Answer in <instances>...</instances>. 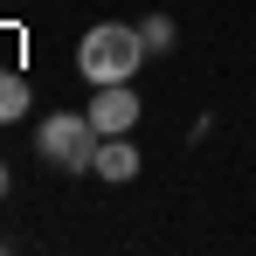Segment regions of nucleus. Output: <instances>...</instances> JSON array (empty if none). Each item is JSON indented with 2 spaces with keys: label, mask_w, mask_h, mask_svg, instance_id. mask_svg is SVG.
Here are the masks:
<instances>
[{
  "label": "nucleus",
  "mask_w": 256,
  "mask_h": 256,
  "mask_svg": "<svg viewBox=\"0 0 256 256\" xmlns=\"http://www.w3.org/2000/svg\"><path fill=\"white\" fill-rule=\"evenodd\" d=\"M138 62H146V35L125 28V21H97V28H84V42H76L84 84H132Z\"/></svg>",
  "instance_id": "obj_1"
},
{
  "label": "nucleus",
  "mask_w": 256,
  "mask_h": 256,
  "mask_svg": "<svg viewBox=\"0 0 256 256\" xmlns=\"http://www.w3.org/2000/svg\"><path fill=\"white\" fill-rule=\"evenodd\" d=\"M35 152H42L56 173H90V160H97V125H90V111H56V118H42Z\"/></svg>",
  "instance_id": "obj_2"
},
{
  "label": "nucleus",
  "mask_w": 256,
  "mask_h": 256,
  "mask_svg": "<svg viewBox=\"0 0 256 256\" xmlns=\"http://www.w3.org/2000/svg\"><path fill=\"white\" fill-rule=\"evenodd\" d=\"M90 125H97V138L132 132V125H138V90H132V84H97V97H90Z\"/></svg>",
  "instance_id": "obj_3"
},
{
  "label": "nucleus",
  "mask_w": 256,
  "mask_h": 256,
  "mask_svg": "<svg viewBox=\"0 0 256 256\" xmlns=\"http://www.w3.org/2000/svg\"><path fill=\"white\" fill-rule=\"evenodd\" d=\"M97 180H111V187H125L138 180V146H132V132H111V138H97V160H90Z\"/></svg>",
  "instance_id": "obj_4"
},
{
  "label": "nucleus",
  "mask_w": 256,
  "mask_h": 256,
  "mask_svg": "<svg viewBox=\"0 0 256 256\" xmlns=\"http://www.w3.org/2000/svg\"><path fill=\"white\" fill-rule=\"evenodd\" d=\"M14 118H28V84L14 70H0V125H14Z\"/></svg>",
  "instance_id": "obj_5"
},
{
  "label": "nucleus",
  "mask_w": 256,
  "mask_h": 256,
  "mask_svg": "<svg viewBox=\"0 0 256 256\" xmlns=\"http://www.w3.org/2000/svg\"><path fill=\"white\" fill-rule=\"evenodd\" d=\"M138 35H146V56H166V48H173V21L152 14V21H138Z\"/></svg>",
  "instance_id": "obj_6"
},
{
  "label": "nucleus",
  "mask_w": 256,
  "mask_h": 256,
  "mask_svg": "<svg viewBox=\"0 0 256 256\" xmlns=\"http://www.w3.org/2000/svg\"><path fill=\"white\" fill-rule=\"evenodd\" d=\"M7 187H14V180H7V166H0V194H7Z\"/></svg>",
  "instance_id": "obj_7"
}]
</instances>
